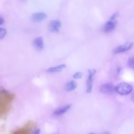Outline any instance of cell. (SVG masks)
Returning <instances> with one entry per match:
<instances>
[{
  "label": "cell",
  "mask_w": 134,
  "mask_h": 134,
  "mask_svg": "<svg viewBox=\"0 0 134 134\" xmlns=\"http://www.w3.org/2000/svg\"><path fill=\"white\" fill-rule=\"evenodd\" d=\"M118 16V13H115L110 16L109 19L104 25L103 27V31L105 33H109L113 31L116 27L117 21L116 18Z\"/></svg>",
  "instance_id": "obj_1"
},
{
  "label": "cell",
  "mask_w": 134,
  "mask_h": 134,
  "mask_svg": "<svg viewBox=\"0 0 134 134\" xmlns=\"http://www.w3.org/2000/svg\"><path fill=\"white\" fill-rule=\"evenodd\" d=\"M132 86L126 82L120 83L115 87L116 92L121 95H126L130 94L132 92Z\"/></svg>",
  "instance_id": "obj_2"
},
{
  "label": "cell",
  "mask_w": 134,
  "mask_h": 134,
  "mask_svg": "<svg viewBox=\"0 0 134 134\" xmlns=\"http://www.w3.org/2000/svg\"><path fill=\"white\" fill-rule=\"evenodd\" d=\"M96 72V71L95 69L88 70V76L86 81V92L87 93H90L92 91L94 81V76Z\"/></svg>",
  "instance_id": "obj_3"
},
{
  "label": "cell",
  "mask_w": 134,
  "mask_h": 134,
  "mask_svg": "<svg viewBox=\"0 0 134 134\" xmlns=\"http://www.w3.org/2000/svg\"><path fill=\"white\" fill-rule=\"evenodd\" d=\"M133 44V42H127L125 43L124 44L119 45L114 49L113 52L114 53L116 54V53H119L127 51L132 48Z\"/></svg>",
  "instance_id": "obj_4"
},
{
  "label": "cell",
  "mask_w": 134,
  "mask_h": 134,
  "mask_svg": "<svg viewBox=\"0 0 134 134\" xmlns=\"http://www.w3.org/2000/svg\"><path fill=\"white\" fill-rule=\"evenodd\" d=\"M61 27V23L58 20H52L49 24V29L50 31L53 32H58L59 31Z\"/></svg>",
  "instance_id": "obj_5"
},
{
  "label": "cell",
  "mask_w": 134,
  "mask_h": 134,
  "mask_svg": "<svg viewBox=\"0 0 134 134\" xmlns=\"http://www.w3.org/2000/svg\"><path fill=\"white\" fill-rule=\"evenodd\" d=\"M114 85L111 83H107L103 84L100 87V91L104 94H108L112 93L115 91Z\"/></svg>",
  "instance_id": "obj_6"
},
{
  "label": "cell",
  "mask_w": 134,
  "mask_h": 134,
  "mask_svg": "<svg viewBox=\"0 0 134 134\" xmlns=\"http://www.w3.org/2000/svg\"><path fill=\"white\" fill-rule=\"evenodd\" d=\"M47 17V15L43 12H38L34 13L31 16V19L35 23L42 21Z\"/></svg>",
  "instance_id": "obj_7"
},
{
  "label": "cell",
  "mask_w": 134,
  "mask_h": 134,
  "mask_svg": "<svg viewBox=\"0 0 134 134\" xmlns=\"http://www.w3.org/2000/svg\"><path fill=\"white\" fill-rule=\"evenodd\" d=\"M34 47L38 50H41L44 48L43 39L42 37H38L35 38L33 41Z\"/></svg>",
  "instance_id": "obj_8"
},
{
  "label": "cell",
  "mask_w": 134,
  "mask_h": 134,
  "mask_svg": "<svg viewBox=\"0 0 134 134\" xmlns=\"http://www.w3.org/2000/svg\"><path fill=\"white\" fill-rule=\"evenodd\" d=\"M71 107V105H66L61 107L53 111V115L55 116H60L66 113Z\"/></svg>",
  "instance_id": "obj_9"
},
{
  "label": "cell",
  "mask_w": 134,
  "mask_h": 134,
  "mask_svg": "<svg viewBox=\"0 0 134 134\" xmlns=\"http://www.w3.org/2000/svg\"><path fill=\"white\" fill-rule=\"evenodd\" d=\"M66 67V65L65 64H61L60 65H58L55 66L51 67L48 68L47 70V71L49 73H52V72H60L61 70H62L64 68Z\"/></svg>",
  "instance_id": "obj_10"
},
{
  "label": "cell",
  "mask_w": 134,
  "mask_h": 134,
  "mask_svg": "<svg viewBox=\"0 0 134 134\" xmlns=\"http://www.w3.org/2000/svg\"><path fill=\"white\" fill-rule=\"evenodd\" d=\"M77 86V83L74 81H71L68 82L65 86V88L67 91H71L75 90Z\"/></svg>",
  "instance_id": "obj_11"
},
{
  "label": "cell",
  "mask_w": 134,
  "mask_h": 134,
  "mask_svg": "<svg viewBox=\"0 0 134 134\" xmlns=\"http://www.w3.org/2000/svg\"><path fill=\"white\" fill-rule=\"evenodd\" d=\"M128 66L132 69H134V57L129 58L127 62Z\"/></svg>",
  "instance_id": "obj_12"
},
{
  "label": "cell",
  "mask_w": 134,
  "mask_h": 134,
  "mask_svg": "<svg viewBox=\"0 0 134 134\" xmlns=\"http://www.w3.org/2000/svg\"><path fill=\"white\" fill-rule=\"evenodd\" d=\"M6 30L5 28H1V30H0V38H1V40L3 39L6 35Z\"/></svg>",
  "instance_id": "obj_13"
},
{
  "label": "cell",
  "mask_w": 134,
  "mask_h": 134,
  "mask_svg": "<svg viewBox=\"0 0 134 134\" xmlns=\"http://www.w3.org/2000/svg\"><path fill=\"white\" fill-rule=\"evenodd\" d=\"M82 76H83V74L81 72H76L75 73H74V74L73 75V77L75 79H79L81 78L82 77Z\"/></svg>",
  "instance_id": "obj_14"
},
{
  "label": "cell",
  "mask_w": 134,
  "mask_h": 134,
  "mask_svg": "<svg viewBox=\"0 0 134 134\" xmlns=\"http://www.w3.org/2000/svg\"><path fill=\"white\" fill-rule=\"evenodd\" d=\"M40 130L39 129H37L32 133V134H40Z\"/></svg>",
  "instance_id": "obj_15"
},
{
  "label": "cell",
  "mask_w": 134,
  "mask_h": 134,
  "mask_svg": "<svg viewBox=\"0 0 134 134\" xmlns=\"http://www.w3.org/2000/svg\"><path fill=\"white\" fill-rule=\"evenodd\" d=\"M4 22V20L3 19V18H2V17H1V19H0V24H1V25H2Z\"/></svg>",
  "instance_id": "obj_16"
},
{
  "label": "cell",
  "mask_w": 134,
  "mask_h": 134,
  "mask_svg": "<svg viewBox=\"0 0 134 134\" xmlns=\"http://www.w3.org/2000/svg\"><path fill=\"white\" fill-rule=\"evenodd\" d=\"M103 134H110V133L108 132H105Z\"/></svg>",
  "instance_id": "obj_17"
},
{
  "label": "cell",
  "mask_w": 134,
  "mask_h": 134,
  "mask_svg": "<svg viewBox=\"0 0 134 134\" xmlns=\"http://www.w3.org/2000/svg\"><path fill=\"white\" fill-rule=\"evenodd\" d=\"M132 100H133V101L134 102V93H133V95H132Z\"/></svg>",
  "instance_id": "obj_18"
},
{
  "label": "cell",
  "mask_w": 134,
  "mask_h": 134,
  "mask_svg": "<svg viewBox=\"0 0 134 134\" xmlns=\"http://www.w3.org/2000/svg\"><path fill=\"white\" fill-rule=\"evenodd\" d=\"M89 134H95V133H93V132H91V133H90Z\"/></svg>",
  "instance_id": "obj_19"
}]
</instances>
